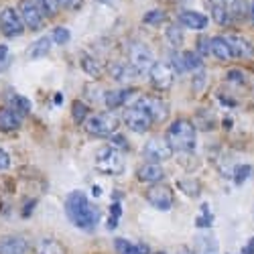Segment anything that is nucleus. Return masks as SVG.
I'll return each mask as SVG.
<instances>
[{"label": "nucleus", "instance_id": "nucleus-28", "mask_svg": "<svg viewBox=\"0 0 254 254\" xmlns=\"http://www.w3.org/2000/svg\"><path fill=\"white\" fill-rule=\"evenodd\" d=\"M165 37H167V43L171 45L173 49H179L183 45V29H181V25H169L167 31H165Z\"/></svg>", "mask_w": 254, "mask_h": 254}, {"label": "nucleus", "instance_id": "nucleus-20", "mask_svg": "<svg viewBox=\"0 0 254 254\" xmlns=\"http://www.w3.org/2000/svg\"><path fill=\"white\" fill-rule=\"evenodd\" d=\"M23 124V116H18L14 110L10 108H2L0 110V132H14L20 128Z\"/></svg>", "mask_w": 254, "mask_h": 254}, {"label": "nucleus", "instance_id": "nucleus-31", "mask_svg": "<svg viewBox=\"0 0 254 254\" xmlns=\"http://www.w3.org/2000/svg\"><path fill=\"white\" fill-rule=\"evenodd\" d=\"M205 86H207V71H205L203 67H199V69L193 71V77H191V90H193L195 94H201V92L205 90Z\"/></svg>", "mask_w": 254, "mask_h": 254}, {"label": "nucleus", "instance_id": "nucleus-43", "mask_svg": "<svg viewBox=\"0 0 254 254\" xmlns=\"http://www.w3.org/2000/svg\"><path fill=\"white\" fill-rule=\"evenodd\" d=\"M10 63V53H8V47L6 45H0V71H4Z\"/></svg>", "mask_w": 254, "mask_h": 254}, {"label": "nucleus", "instance_id": "nucleus-36", "mask_svg": "<svg viewBox=\"0 0 254 254\" xmlns=\"http://www.w3.org/2000/svg\"><path fill=\"white\" fill-rule=\"evenodd\" d=\"M252 171H254V169H252L250 165H240V167H236V169H234V183L242 185L248 177H252Z\"/></svg>", "mask_w": 254, "mask_h": 254}, {"label": "nucleus", "instance_id": "nucleus-37", "mask_svg": "<svg viewBox=\"0 0 254 254\" xmlns=\"http://www.w3.org/2000/svg\"><path fill=\"white\" fill-rule=\"evenodd\" d=\"M179 185L183 187V193L191 195V197H197L199 195V183L195 179H181Z\"/></svg>", "mask_w": 254, "mask_h": 254}, {"label": "nucleus", "instance_id": "nucleus-45", "mask_svg": "<svg viewBox=\"0 0 254 254\" xmlns=\"http://www.w3.org/2000/svg\"><path fill=\"white\" fill-rule=\"evenodd\" d=\"M10 155L4 151V149H0V173H2V171H8V169H10Z\"/></svg>", "mask_w": 254, "mask_h": 254}, {"label": "nucleus", "instance_id": "nucleus-2", "mask_svg": "<svg viewBox=\"0 0 254 254\" xmlns=\"http://www.w3.org/2000/svg\"><path fill=\"white\" fill-rule=\"evenodd\" d=\"M165 140L171 146V151L191 153L195 149V126L189 120H175L165 132Z\"/></svg>", "mask_w": 254, "mask_h": 254}, {"label": "nucleus", "instance_id": "nucleus-42", "mask_svg": "<svg viewBox=\"0 0 254 254\" xmlns=\"http://www.w3.org/2000/svg\"><path fill=\"white\" fill-rule=\"evenodd\" d=\"M195 53H197L201 59L209 55V39H207V37H199V39H197V51H195Z\"/></svg>", "mask_w": 254, "mask_h": 254}, {"label": "nucleus", "instance_id": "nucleus-22", "mask_svg": "<svg viewBox=\"0 0 254 254\" xmlns=\"http://www.w3.org/2000/svg\"><path fill=\"white\" fill-rule=\"evenodd\" d=\"M114 248L118 254H151V248L142 242H130L126 238H114Z\"/></svg>", "mask_w": 254, "mask_h": 254}, {"label": "nucleus", "instance_id": "nucleus-21", "mask_svg": "<svg viewBox=\"0 0 254 254\" xmlns=\"http://www.w3.org/2000/svg\"><path fill=\"white\" fill-rule=\"evenodd\" d=\"M209 55H214L218 61H224V63L234 59L232 57V51H230L226 37H211L209 39Z\"/></svg>", "mask_w": 254, "mask_h": 254}, {"label": "nucleus", "instance_id": "nucleus-11", "mask_svg": "<svg viewBox=\"0 0 254 254\" xmlns=\"http://www.w3.org/2000/svg\"><path fill=\"white\" fill-rule=\"evenodd\" d=\"M173 151H171V146L167 144L165 138H159V136H153L151 140H146L144 146H142V157L149 161V163H163L167 159H171Z\"/></svg>", "mask_w": 254, "mask_h": 254}, {"label": "nucleus", "instance_id": "nucleus-9", "mask_svg": "<svg viewBox=\"0 0 254 254\" xmlns=\"http://www.w3.org/2000/svg\"><path fill=\"white\" fill-rule=\"evenodd\" d=\"M18 14H20V18H23L25 29H29V31H41L45 27L47 18L43 16V12L39 10V6L35 4V0H20Z\"/></svg>", "mask_w": 254, "mask_h": 254}, {"label": "nucleus", "instance_id": "nucleus-7", "mask_svg": "<svg viewBox=\"0 0 254 254\" xmlns=\"http://www.w3.org/2000/svg\"><path fill=\"white\" fill-rule=\"evenodd\" d=\"M0 33L6 39H16L25 33V23L18 14V8L6 6L0 10Z\"/></svg>", "mask_w": 254, "mask_h": 254}, {"label": "nucleus", "instance_id": "nucleus-19", "mask_svg": "<svg viewBox=\"0 0 254 254\" xmlns=\"http://www.w3.org/2000/svg\"><path fill=\"white\" fill-rule=\"evenodd\" d=\"M33 254H67V248L57 238H39L33 244Z\"/></svg>", "mask_w": 254, "mask_h": 254}, {"label": "nucleus", "instance_id": "nucleus-30", "mask_svg": "<svg viewBox=\"0 0 254 254\" xmlns=\"http://www.w3.org/2000/svg\"><path fill=\"white\" fill-rule=\"evenodd\" d=\"M226 10H228V18L230 20H240L244 16V2L242 0H226Z\"/></svg>", "mask_w": 254, "mask_h": 254}, {"label": "nucleus", "instance_id": "nucleus-24", "mask_svg": "<svg viewBox=\"0 0 254 254\" xmlns=\"http://www.w3.org/2000/svg\"><path fill=\"white\" fill-rule=\"evenodd\" d=\"M51 47H53V41L51 37H39L35 43L29 47V59H43L51 53Z\"/></svg>", "mask_w": 254, "mask_h": 254}, {"label": "nucleus", "instance_id": "nucleus-44", "mask_svg": "<svg viewBox=\"0 0 254 254\" xmlns=\"http://www.w3.org/2000/svg\"><path fill=\"white\" fill-rule=\"evenodd\" d=\"M207 226H211V214L207 209V203H203V216L197 218V228H207Z\"/></svg>", "mask_w": 254, "mask_h": 254}, {"label": "nucleus", "instance_id": "nucleus-6", "mask_svg": "<svg viewBox=\"0 0 254 254\" xmlns=\"http://www.w3.org/2000/svg\"><path fill=\"white\" fill-rule=\"evenodd\" d=\"M128 63L130 67L140 75V73H149L151 65L155 63L153 51L149 45L140 43V41H134V43L128 45Z\"/></svg>", "mask_w": 254, "mask_h": 254}, {"label": "nucleus", "instance_id": "nucleus-35", "mask_svg": "<svg viewBox=\"0 0 254 254\" xmlns=\"http://www.w3.org/2000/svg\"><path fill=\"white\" fill-rule=\"evenodd\" d=\"M69 39H71V33L65 27H55L51 33V41L55 45H65V43H69Z\"/></svg>", "mask_w": 254, "mask_h": 254}, {"label": "nucleus", "instance_id": "nucleus-29", "mask_svg": "<svg viewBox=\"0 0 254 254\" xmlns=\"http://www.w3.org/2000/svg\"><path fill=\"white\" fill-rule=\"evenodd\" d=\"M88 116H90L88 104H83L81 100H75V102L71 104V118H73V122H75V124H83Z\"/></svg>", "mask_w": 254, "mask_h": 254}, {"label": "nucleus", "instance_id": "nucleus-16", "mask_svg": "<svg viewBox=\"0 0 254 254\" xmlns=\"http://www.w3.org/2000/svg\"><path fill=\"white\" fill-rule=\"evenodd\" d=\"M136 179L140 183H146V185H153V183H161L165 179V171L159 163H149L146 161L144 165H140L136 169Z\"/></svg>", "mask_w": 254, "mask_h": 254}, {"label": "nucleus", "instance_id": "nucleus-14", "mask_svg": "<svg viewBox=\"0 0 254 254\" xmlns=\"http://www.w3.org/2000/svg\"><path fill=\"white\" fill-rule=\"evenodd\" d=\"M134 98H136V90L134 88H118V90L106 92L102 100L106 104V108L116 110V108H124V106H128Z\"/></svg>", "mask_w": 254, "mask_h": 254}, {"label": "nucleus", "instance_id": "nucleus-26", "mask_svg": "<svg viewBox=\"0 0 254 254\" xmlns=\"http://www.w3.org/2000/svg\"><path fill=\"white\" fill-rule=\"evenodd\" d=\"M209 8H211V14H214V20L218 25L230 23L228 10H226V0H209Z\"/></svg>", "mask_w": 254, "mask_h": 254}, {"label": "nucleus", "instance_id": "nucleus-46", "mask_svg": "<svg viewBox=\"0 0 254 254\" xmlns=\"http://www.w3.org/2000/svg\"><path fill=\"white\" fill-rule=\"evenodd\" d=\"M35 203H37L35 199H33V201H27V207L23 209V216H25V218H29V216H31V211L35 209Z\"/></svg>", "mask_w": 254, "mask_h": 254}, {"label": "nucleus", "instance_id": "nucleus-39", "mask_svg": "<svg viewBox=\"0 0 254 254\" xmlns=\"http://www.w3.org/2000/svg\"><path fill=\"white\" fill-rule=\"evenodd\" d=\"M108 138H110V144L114 146V149H118V151H126V149H128V142H126V136H122V134L114 132V134H110Z\"/></svg>", "mask_w": 254, "mask_h": 254}, {"label": "nucleus", "instance_id": "nucleus-23", "mask_svg": "<svg viewBox=\"0 0 254 254\" xmlns=\"http://www.w3.org/2000/svg\"><path fill=\"white\" fill-rule=\"evenodd\" d=\"M79 65H81L83 71H86L90 77H94V79H100L102 73H104V65H102V63L94 55H90V53H81Z\"/></svg>", "mask_w": 254, "mask_h": 254}, {"label": "nucleus", "instance_id": "nucleus-41", "mask_svg": "<svg viewBox=\"0 0 254 254\" xmlns=\"http://www.w3.org/2000/svg\"><path fill=\"white\" fill-rule=\"evenodd\" d=\"M55 2H57V6H59V8H65V10H77V8H81L83 0H55Z\"/></svg>", "mask_w": 254, "mask_h": 254}, {"label": "nucleus", "instance_id": "nucleus-38", "mask_svg": "<svg viewBox=\"0 0 254 254\" xmlns=\"http://www.w3.org/2000/svg\"><path fill=\"white\" fill-rule=\"evenodd\" d=\"M120 216H122V205L116 201V203H112V207H110V220H108V228H110V230H114V228L118 226Z\"/></svg>", "mask_w": 254, "mask_h": 254}, {"label": "nucleus", "instance_id": "nucleus-33", "mask_svg": "<svg viewBox=\"0 0 254 254\" xmlns=\"http://www.w3.org/2000/svg\"><path fill=\"white\" fill-rule=\"evenodd\" d=\"M165 20H167V14H165L163 10H159V8L149 10V12L142 16V23H144V25H149V27H157V25L165 23Z\"/></svg>", "mask_w": 254, "mask_h": 254}, {"label": "nucleus", "instance_id": "nucleus-10", "mask_svg": "<svg viewBox=\"0 0 254 254\" xmlns=\"http://www.w3.org/2000/svg\"><path fill=\"white\" fill-rule=\"evenodd\" d=\"M149 79L157 90H169L173 86L175 69L171 67V63H167V61H155L149 69Z\"/></svg>", "mask_w": 254, "mask_h": 254}, {"label": "nucleus", "instance_id": "nucleus-27", "mask_svg": "<svg viewBox=\"0 0 254 254\" xmlns=\"http://www.w3.org/2000/svg\"><path fill=\"white\" fill-rule=\"evenodd\" d=\"M179 57H181V63H183L185 71H195V69L203 67L201 57L195 51H183V53H179Z\"/></svg>", "mask_w": 254, "mask_h": 254}, {"label": "nucleus", "instance_id": "nucleus-12", "mask_svg": "<svg viewBox=\"0 0 254 254\" xmlns=\"http://www.w3.org/2000/svg\"><path fill=\"white\" fill-rule=\"evenodd\" d=\"M136 104H140L142 108L149 112L153 122H165L169 118V106H167V102H163L157 96H142V98L136 100Z\"/></svg>", "mask_w": 254, "mask_h": 254}, {"label": "nucleus", "instance_id": "nucleus-47", "mask_svg": "<svg viewBox=\"0 0 254 254\" xmlns=\"http://www.w3.org/2000/svg\"><path fill=\"white\" fill-rule=\"evenodd\" d=\"M242 254H254V238L244 246V250H242Z\"/></svg>", "mask_w": 254, "mask_h": 254}, {"label": "nucleus", "instance_id": "nucleus-17", "mask_svg": "<svg viewBox=\"0 0 254 254\" xmlns=\"http://www.w3.org/2000/svg\"><path fill=\"white\" fill-rule=\"evenodd\" d=\"M177 20H179L181 27L191 29V31H203L207 27V23H209L205 14L195 12V10H181L179 16H177Z\"/></svg>", "mask_w": 254, "mask_h": 254}, {"label": "nucleus", "instance_id": "nucleus-3", "mask_svg": "<svg viewBox=\"0 0 254 254\" xmlns=\"http://www.w3.org/2000/svg\"><path fill=\"white\" fill-rule=\"evenodd\" d=\"M120 124V118L112 112V110H106V112H96L90 114L83 122V128H86L88 134L98 136V138H108L110 134L116 132Z\"/></svg>", "mask_w": 254, "mask_h": 254}, {"label": "nucleus", "instance_id": "nucleus-40", "mask_svg": "<svg viewBox=\"0 0 254 254\" xmlns=\"http://www.w3.org/2000/svg\"><path fill=\"white\" fill-rule=\"evenodd\" d=\"M228 81L230 83H236V86H242V83H246V75L240 69H230L228 71Z\"/></svg>", "mask_w": 254, "mask_h": 254}, {"label": "nucleus", "instance_id": "nucleus-4", "mask_svg": "<svg viewBox=\"0 0 254 254\" xmlns=\"http://www.w3.org/2000/svg\"><path fill=\"white\" fill-rule=\"evenodd\" d=\"M96 169L102 175H120L126 169V161L122 151L114 149L112 144H106L96 153Z\"/></svg>", "mask_w": 254, "mask_h": 254}, {"label": "nucleus", "instance_id": "nucleus-25", "mask_svg": "<svg viewBox=\"0 0 254 254\" xmlns=\"http://www.w3.org/2000/svg\"><path fill=\"white\" fill-rule=\"evenodd\" d=\"M6 108L14 110L18 116L25 118V116L31 114V102H29V98L20 96V94H10L8 100H6Z\"/></svg>", "mask_w": 254, "mask_h": 254}, {"label": "nucleus", "instance_id": "nucleus-48", "mask_svg": "<svg viewBox=\"0 0 254 254\" xmlns=\"http://www.w3.org/2000/svg\"><path fill=\"white\" fill-rule=\"evenodd\" d=\"M248 16H250L252 25H254V2H252V4H250V8H248Z\"/></svg>", "mask_w": 254, "mask_h": 254}, {"label": "nucleus", "instance_id": "nucleus-32", "mask_svg": "<svg viewBox=\"0 0 254 254\" xmlns=\"http://www.w3.org/2000/svg\"><path fill=\"white\" fill-rule=\"evenodd\" d=\"M199 246V254H218V242L214 240V236H201L197 240Z\"/></svg>", "mask_w": 254, "mask_h": 254}, {"label": "nucleus", "instance_id": "nucleus-15", "mask_svg": "<svg viewBox=\"0 0 254 254\" xmlns=\"http://www.w3.org/2000/svg\"><path fill=\"white\" fill-rule=\"evenodd\" d=\"M226 41L230 45L232 57H236V59H254V45H252V41H248L246 37L234 33V35H226Z\"/></svg>", "mask_w": 254, "mask_h": 254}, {"label": "nucleus", "instance_id": "nucleus-18", "mask_svg": "<svg viewBox=\"0 0 254 254\" xmlns=\"http://www.w3.org/2000/svg\"><path fill=\"white\" fill-rule=\"evenodd\" d=\"M108 73H110V77L114 79V81H118V83H128V81H132L134 77H138V73L130 67V63L128 61H114V63H110L108 65Z\"/></svg>", "mask_w": 254, "mask_h": 254}, {"label": "nucleus", "instance_id": "nucleus-1", "mask_svg": "<svg viewBox=\"0 0 254 254\" xmlns=\"http://www.w3.org/2000/svg\"><path fill=\"white\" fill-rule=\"evenodd\" d=\"M65 216L67 220L83 230V232H92L98 228L100 220H102V211L100 207L83 193V191H71L67 197H65Z\"/></svg>", "mask_w": 254, "mask_h": 254}, {"label": "nucleus", "instance_id": "nucleus-13", "mask_svg": "<svg viewBox=\"0 0 254 254\" xmlns=\"http://www.w3.org/2000/svg\"><path fill=\"white\" fill-rule=\"evenodd\" d=\"M0 254H33V244L20 234L0 238Z\"/></svg>", "mask_w": 254, "mask_h": 254}, {"label": "nucleus", "instance_id": "nucleus-34", "mask_svg": "<svg viewBox=\"0 0 254 254\" xmlns=\"http://www.w3.org/2000/svg\"><path fill=\"white\" fill-rule=\"evenodd\" d=\"M35 4L39 6V10L43 12L45 18H53V16L57 14V10H59V6H57L55 0H35Z\"/></svg>", "mask_w": 254, "mask_h": 254}, {"label": "nucleus", "instance_id": "nucleus-8", "mask_svg": "<svg viewBox=\"0 0 254 254\" xmlns=\"http://www.w3.org/2000/svg\"><path fill=\"white\" fill-rule=\"evenodd\" d=\"M146 201H149L155 209L159 211H169L173 207V189L163 183H153L144 193Z\"/></svg>", "mask_w": 254, "mask_h": 254}, {"label": "nucleus", "instance_id": "nucleus-49", "mask_svg": "<svg viewBox=\"0 0 254 254\" xmlns=\"http://www.w3.org/2000/svg\"><path fill=\"white\" fill-rule=\"evenodd\" d=\"M100 4H114V0H98Z\"/></svg>", "mask_w": 254, "mask_h": 254}, {"label": "nucleus", "instance_id": "nucleus-5", "mask_svg": "<svg viewBox=\"0 0 254 254\" xmlns=\"http://www.w3.org/2000/svg\"><path fill=\"white\" fill-rule=\"evenodd\" d=\"M122 122L126 124V128H130L132 132L136 134H144L151 130V126L155 124L153 118L149 116V112H146L140 104H130L128 108H124L122 112Z\"/></svg>", "mask_w": 254, "mask_h": 254}]
</instances>
